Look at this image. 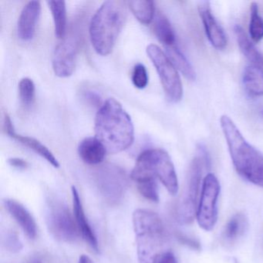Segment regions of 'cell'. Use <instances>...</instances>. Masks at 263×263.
I'll list each match as a JSON object with an SVG mask.
<instances>
[{
    "label": "cell",
    "mask_w": 263,
    "mask_h": 263,
    "mask_svg": "<svg viewBox=\"0 0 263 263\" xmlns=\"http://www.w3.org/2000/svg\"><path fill=\"white\" fill-rule=\"evenodd\" d=\"M210 166L209 153L205 147L200 144L198 147V154L191 163L185 187L177 206V219L181 224H190L195 219L198 209V196L200 191H201L203 167L209 168Z\"/></svg>",
    "instance_id": "6"
},
{
    "label": "cell",
    "mask_w": 263,
    "mask_h": 263,
    "mask_svg": "<svg viewBox=\"0 0 263 263\" xmlns=\"http://www.w3.org/2000/svg\"><path fill=\"white\" fill-rule=\"evenodd\" d=\"M138 184V189L141 195L153 202L159 201L158 186L155 178H151L145 181H140Z\"/></svg>",
    "instance_id": "27"
},
{
    "label": "cell",
    "mask_w": 263,
    "mask_h": 263,
    "mask_svg": "<svg viewBox=\"0 0 263 263\" xmlns=\"http://www.w3.org/2000/svg\"><path fill=\"white\" fill-rule=\"evenodd\" d=\"M7 135L13 139L16 140V141H19L21 144H24L26 147L31 149L35 153L38 154L40 156L47 160L53 167H57V168L60 167L59 161L55 158L53 154L41 141L35 139V138H30V137L22 136V135H18L15 132V130H12Z\"/></svg>",
    "instance_id": "20"
},
{
    "label": "cell",
    "mask_w": 263,
    "mask_h": 263,
    "mask_svg": "<svg viewBox=\"0 0 263 263\" xmlns=\"http://www.w3.org/2000/svg\"><path fill=\"white\" fill-rule=\"evenodd\" d=\"M41 13L39 1H30L24 7L18 20L17 34L20 39L24 41L33 39Z\"/></svg>",
    "instance_id": "13"
},
{
    "label": "cell",
    "mask_w": 263,
    "mask_h": 263,
    "mask_svg": "<svg viewBox=\"0 0 263 263\" xmlns=\"http://www.w3.org/2000/svg\"><path fill=\"white\" fill-rule=\"evenodd\" d=\"M130 178L137 183L158 178L172 195H177L179 189L172 158L163 149H148L143 152L137 159Z\"/></svg>",
    "instance_id": "5"
},
{
    "label": "cell",
    "mask_w": 263,
    "mask_h": 263,
    "mask_svg": "<svg viewBox=\"0 0 263 263\" xmlns=\"http://www.w3.org/2000/svg\"><path fill=\"white\" fill-rule=\"evenodd\" d=\"M53 15L55 35L58 39H64L67 32V7L64 1H47Z\"/></svg>",
    "instance_id": "23"
},
{
    "label": "cell",
    "mask_w": 263,
    "mask_h": 263,
    "mask_svg": "<svg viewBox=\"0 0 263 263\" xmlns=\"http://www.w3.org/2000/svg\"><path fill=\"white\" fill-rule=\"evenodd\" d=\"M148 58L155 66L169 101L177 103L183 97V86L178 70L166 53L155 44L147 47Z\"/></svg>",
    "instance_id": "8"
},
{
    "label": "cell",
    "mask_w": 263,
    "mask_h": 263,
    "mask_svg": "<svg viewBox=\"0 0 263 263\" xmlns=\"http://www.w3.org/2000/svg\"><path fill=\"white\" fill-rule=\"evenodd\" d=\"M72 198H73V216L80 233L82 235L83 238L88 243L93 251L99 252V244L98 238L87 220L81 202L79 192L76 187H72Z\"/></svg>",
    "instance_id": "14"
},
{
    "label": "cell",
    "mask_w": 263,
    "mask_h": 263,
    "mask_svg": "<svg viewBox=\"0 0 263 263\" xmlns=\"http://www.w3.org/2000/svg\"><path fill=\"white\" fill-rule=\"evenodd\" d=\"M29 263H43L42 261H41L40 258H34V259L32 260Z\"/></svg>",
    "instance_id": "35"
},
{
    "label": "cell",
    "mask_w": 263,
    "mask_h": 263,
    "mask_svg": "<svg viewBox=\"0 0 263 263\" xmlns=\"http://www.w3.org/2000/svg\"><path fill=\"white\" fill-rule=\"evenodd\" d=\"M107 152L104 144L96 137L84 138L78 146L80 158L84 163L90 165L101 164Z\"/></svg>",
    "instance_id": "16"
},
{
    "label": "cell",
    "mask_w": 263,
    "mask_h": 263,
    "mask_svg": "<svg viewBox=\"0 0 263 263\" xmlns=\"http://www.w3.org/2000/svg\"><path fill=\"white\" fill-rule=\"evenodd\" d=\"M78 41L73 36L64 38L53 52L52 65L55 74L59 78H68L73 74L76 67Z\"/></svg>",
    "instance_id": "11"
},
{
    "label": "cell",
    "mask_w": 263,
    "mask_h": 263,
    "mask_svg": "<svg viewBox=\"0 0 263 263\" xmlns=\"http://www.w3.org/2000/svg\"><path fill=\"white\" fill-rule=\"evenodd\" d=\"M157 263H178V261L173 252L166 251L159 257Z\"/></svg>",
    "instance_id": "32"
},
{
    "label": "cell",
    "mask_w": 263,
    "mask_h": 263,
    "mask_svg": "<svg viewBox=\"0 0 263 263\" xmlns=\"http://www.w3.org/2000/svg\"><path fill=\"white\" fill-rule=\"evenodd\" d=\"M260 113H261V116L263 117V108L261 109V111H260Z\"/></svg>",
    "instance_id": "36"
},
{
    "label": "cell",
    "mask_w": 263,
    "mask_h": 263,
    "mask_svg": "<svg viewBox=\"0 0 263 263\" xmlns=\"http://www.w3.org/2000/svg\"><path fill=\"white\" fill-rule=\"evenodd\" d=\"M4 204L9 213L21 226L27 237L30 239H34L37 232L36 223L27 208L19 201L13 199H6Z\"/></svg>",
    "instance_id": "15"
},
{
    "label": "cell",
    "mask_w": 263,
    "mask_h": 263,
    "mask_svg": "<svg viewBox=\"0 0 263 263\" xmlns=\"http://www.w3.org/2000/svg\"><path fill=\"white\" fill-rule=\"evenodd\" d=\"M3 244L7 250L11 252H18L23 249V242L17 232L7 230L3 236Z\"/></svg>",
    "instance_id": "28"
},
{
    "label": "cell",
    "mask_w": 263,
    "mask_h": 263,
    "mask_svg": "<svg viewBox=\"0 0 263 263\" xmlns=\"http://www.w3.org/2000/svg\"><path fill=\"white\" fill-rule=\"evenodd\" d=\"M95 183L107 204H119L128 187V178L121 167L112 164H104L95 172Z\"/></svg>",
    "instance_id": "9"
},
{
    "label": "cell",
    "mask_w": 263,
    "mask_h": 263,
    "mask_svg": "<svg viewBox=\"0 0 263 263\" xmlns=\"http://www.w3.org/2000/svg\"><path fill=\"white\" fill-rule=\"evenodd\" d=\"M8 163L10 166L15 168L24 170L28 167V163L24 159L20 158H12L8 160Z\"/></svg>",
    "instance_id": "31"
},
{
    "label": "cell",
    "mask_w": 263,
    "mask_h": 263,
    "mask_svg": "<svg viewBox=\"0 0 263 263\" xmlns=\"http://www.w3.org/2000/svg\"><path fill=\"white\" fill-rule=\"evenodd\" d=\"M133 226L139 263H157L164 253L167 232L161 217L147 209H138L133 214Z\"/></svg>",
    "instance_id": "4"
},
{
    "label": "cell",
    "mask_w": 263,
    "mask_h": 263,
    "mask_svg": "<svg viewBox=\"0 0 263 263\" xmlns=\"http://www.w3.org/2000/svg\"><path fill=\"white\" fill-rule=\"evenodd\" d=\"M198 12L210 44L217 50L226 48L228 43L227 36L224 29L212 13L209 3H201L198 7Z\"/></svg>",
    "instance_id": "12"
},
{
    "label": "cell",
    "mask_w": 263,
    "mask_h": 263,
    "mask_svg": "<svg viewBox=\"0 0 263 263\" xmlns=\"http://www.w3.org/2000/svg\"><path fill=\"white\" fill-rule=\"evenodd\" d=\"M78 263H95L88 255H82L80 257Z\"/></svg>",
    "instance_id": "34"
},
{
    "label": "cell",
    "mask_w": 263,
    "mask_h": 263,
    "mask_svg": "<svg viewBox=\"0 0 263 263\" xmlns=\"http://www.w3.org/2000/svg\"><path fill=\"white\" fill-rule=\"evenodd\" d=\"M95 137L108 153L127 150L135 139L132 118L115 98H109L100 107L95 118Z\"/></svg>",
    "instance_id": "1"
},
{
    "label": "cell",
    "mask_w": 263,
    "mask_h": 263,
    "mask_svg": "<svg viewBox=\"0 0 263 263\" xmlns=\"http://www.w3.org/2000/svg\"><path fill=\"white\" fill-rule=\"evenodd\" d=\"M249 221L243 213H236L228 221L223 231V238L226 242L233 243L247 232Z\"/></svg>",
    "instance_id": "19"
},
{
    "label": "cell",
    "mask_w": 263,
    "mask_h": 263,
    "mask_svg": "<svg viewBox=\"0 0 263 263\" xmlns=\"http://www.w3.org/2000/svg\"><path fill=\"white\" fill-rule=\"evenodd\" d=\"M234 31L238 47L243 55L252 63V65L263 69V54L252 44L242 27L239 25H235Z\"/></svg>",
    "instance_id": "17"
},
{
    "label": "cell",
    "mask_w": 263,
    "mask_h": 263,
    "mask_svg": "<svg viewBox=\"0 0 263 263\" xmlns=\"http://www.w3.org/2000/svg\"><path fill=\"white\" fill-rule=\"evenodd\" d=\"M177 238L181 244L184 245L187 247L195 249V250H200L201 249V244L199 241L192 237H189L187 235H183V234H178L177 235Z\"/></svg>",
    "instance_id": "30"
},
{
    "label": "cell",
    "mask_w": 263,
    "mask_h": 263,
    "mask_svg": "<svg viewBox=\"0 0 263 263\" xmlns=\"http://www.w3.org/2000/svg\"><path fill=\"white\" fill-rule=\"evenodd\" d=\"M154 31L160 42L164 47L176 44V36L168 19L162 13H158L155 17Z\"/></svg>",
    "instance_id": "22"
},
{
    "label": "cell",
    "mask_w": 263,
    "mask_h": 263,
    "mask_svg": "<svg viewBox=\"0 0 263 263\" xmlns=\"http://www.w3.org/2000/svg\"><path fill=\"white\" fill-rule=\"evenodd\" d=\"M132 82L138 89H144L148 84L147 69L141 64H137L132 73Z\"/></svg>",
    "instance_id": "29"
},
{
    "label": "cell",
    "mask_w": 263,
    "mask_h": 263,
    "mask_svg": "<svg viewBox=\"0 0 263 263\" xmlns=\"http://www.w3.org/2000/svg\"><path fill=\"white\" fill-rule=\"evenodd\" d=\"M36 87L34 83L28 78L21 80L19 84L20 99L23 105L30 107L35 101Z\"/></svg>",
    "instance_id": "26"
},
{
    "label": "cell",
    "mask_w": 263,
    "mask_h": 263,
    "mask_svg": "<svg viewBox=\"0 0 263 263\" xmlns=\"http://www.w3.org/2000/svg\"><path fill=\"white\" fill-rule=\"evenodd\" d=\"M242 83L246 91L252 96H263V69L248 65L242 73Z\"/></svg>",
    "instance_id": "18"
},
{
    "label": "cell",
    "mask_w": 263,
    "mask_h": 263,
    "mask_svg": "<svg viewBox=\"0 0 263 263\" xmlns=\"http://www.w3.org/2000/svg\"><path fill=\"white\" fill-rule=\"evenodd\" d=\"M130 11L139 22L148 25L155 18V3L150 0H136L128 3Z\"/></svg>",
    "instance_id": "24"
},
{
    "label": "cell",
    "mask_w": 263,
    "mask_h": 263,
    "mask_svg": "<svg viewBox=\"0 0 263 263\" xmlns=\"http://www.w3.org/2000/svg\"><path fill=\"white\" fill-rule=\"evenodd\" d=\"M221 191L219 181L214 174L204 177L197 209L196 218L200 228L206 232L213 230L218 221V201Z\"/></svg>",
    "instance_id": "10"
},
{
    "label": "cell",
    "mask_w": 263,
    "mask_h": 263,
    "mask_svg": "<svg viewBox=\"0 0 263 263\" xmlns=\"http://www.w3.org/2000/svg\"><path fill=\"white\" fill-rule=\"evenodd\" d=\"M127 19L125 3L106 1L92 17L90 24V41L95 51L101 56L111 53Z\"/></svg>",
    "instance_id": "3"
},
{
    "label": "cell",
    "mask_w": 263,
    "mask_h": 263,
    "mask_svg": "<svg viewBox=\"0 0 263 263\" xmlns=\"http://www.w3.org/2000/svg\"><path fill=\"white\" fill-rule=\"evenodd\" d=\"M87 98L93 104H100V97L93 92H87Z\"/></svg>",
    "instance_id": "33"
},
{
    "label": "cell",
    "mask_w": 263,
    "mask_h": 263,
    "mask_svg": "<svg viewBox=\"0 0 263 263\" xmlns=\"http://www.w3.org/2000/svg\"><path fill=\"white\" fill-rule=\"evenodd\" d=\"M249 32V36L255 42L263 39V17L260 15L257 3H252L250 6Z\"/></svg>",
    "instance_id": "25"
},
{
    "label": "cell",
    "mask_w": 263,
    "mask_h": 263,
    "mask_svg": "<svg viewBox=\"0 0 263 263\" xmlns=\"http://www.w3.org/2000/svg\"><path fill=\"white\" fill-rule=\"evenodd\" d=\"M220 124L229 147L232 164L246 181L263 189V155L249 144L228 115L220 118Z\"/></svg>",
    "instance_id": "2"
},
{
    "label": "cell",
    "mask_w": 263,
    "mask_h": 263,
    "mask_svg": "<svg viewBox=\"0 0 263 263\" xmlns=\"http://www.w3.org/2000/svg\"><path fill=\"white\" fill-rule=\"evenodd\" d=\"M165 50L166 55L176 67L177 70H179L187 79L195 81L196 73L194 70V67L187 58L184 56V53L178 48V46L175 44L171 47H165Z\"/></svg>",
    "instance_id": "21"
},
{
    "label": "cell",
    "mask_w": 263,
    "mask_h": 263,
    "mask_svg": "<svg viewBox=\"0 0 263 263\" xmlns=\"http://www.w3.org/2000/svg\"><path fill=\"white\" fill-rule=\"evenodd\" d=\"M46 222L50 233L61 241L73 242L78 238V226L67 204L58 197L50 196L46 201Z\"/></svg>",
    "instance_id": "7"
}]
</instances>
